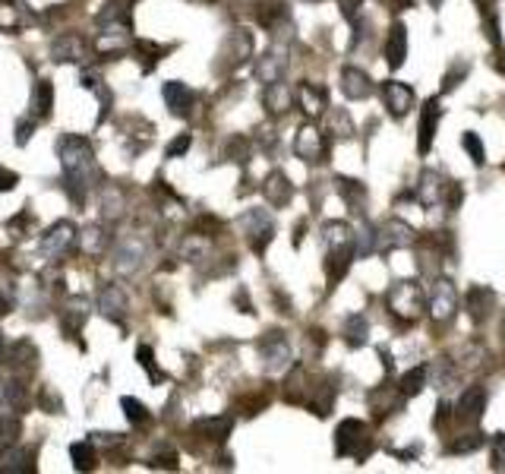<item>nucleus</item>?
<instances>
[{
  "label": "nucleus",
  "instance_id": "obj_1",
  "mask_svg": "<svg viewBox=\"0 0 505 474\" xmlns=\"http://www.w3.org/2000/svg\"><path fill=\"white\" fill-rule=\"evenodd\" d=\"M57 152H60V168H64V180H66V190H70L73 202H83L92 178H98V165H95L89 139L64 137Z\"/></svg>",
  "mask_w": 505,
  "mask_h": 474
},
{
  "label": "nucleus",
  "instance_id": "obj_2",
  "mask_svg": "<svg viewBox=\"0 0 505 474\" xmlns=\"http://www.w3.org/2000/svg\"><path fill=\"white\" fill-rule=\"evenodd\" d=\"M388 310L392 316H398L401 323H414L420 320V313L427 310V301H423V291L417 282H398L388 288Z\"/></svg>",
  "mask_w": 505,
  "mask_h": 474
},
{
  "label": "nucleus",
  "instance_id": "obj_3",
  "mask_svg": "<svg viewBox=\"0 0 505 474\" xmlns=\"http://www.w3.org/2000/svg\"><path fill=\"white\" fill-rule=\"evenodd\" d=\"M335 452L338 456H354L357 462H363L373 452V439L367 433V424L357 421V417L341 421L338 430H335Z\"/></svg>",
  "mask_w": 505,
  "mask_h": 474
},
{
  "label": "nucleus",
  "instance_id": "obj_4",
  "mask_svg": "<svg viewBox=\"0 0 505 474\" xmlns=\"http://www.w3.org/2000/svg\"><path fill=\"white\" fill-rule=\"evenodd\" d=\"M294 152H297V158L309 161V165L328 161V133L319 130V127H313V124L300 127V133L294 137Z\"/></svg>",
  "mask_w": 505,
  "mask_h": 474
},
{
  "label": "nucleus",
  "instance_id": "obj_5",
  "mask_svg": "<svg viewBox=\"0 0 505 474\" xmlns=\"http://www.w3.org/2000/svg\"><path fill=\"white\" fill-rule=\"evenodd\" d=\"M427 310H429V316H433L436 323H452V316L458 313V291H455V284L448 279L433 282Z\"/></svg>",
  "mask_w": 505,
  "mask_h": 474
},
{
  "label": "nucleus",
  "instance_id": "obj_6",
  "mask_svg": "<svg viewBox=\"0 0 505 474\" xmlns=\"http://www.w3.org/2000/svg\"><path fill=\"white\" fill-rule=\"evenodd\" d=\"M240 228H244L246 234H250V243H253V250L256 253H266V247L272 243V237H275V225H272V219H268L262 209H250V212L240 219Z\"/></svg>",
  "mask_w": 505,
  "mask_h": 474
},
{
  "label": "nucleus",
  "instance_id": "obj_7",
  "mask_svg": "<svg viewBox=\"0 0 505 474\" xmlns=\"http://www.w3.org/2000/svg\"><path fill=\"white\" fill-rule=\"evenodd\" d=\"M414 241H417L414 228H410V225H404V221H398V219H392V221H386L382 228H376V250H379V253H388V250L410 247Z\"/></svg>",
  "mask_w": 505,
  "mask_h": 474
},
{
  "label": "nucleus",
  "instance_id": "obj_8",
  "mask_svg": "<svg viewBox=\"0 0 505 474\" xmlns=\"http://www.w3.org/2000/svg\"><path fill=\"white\" fill-rule=\"evenodd\" d=\"M259 354L262 361H266L268 370H285L287 361H291V348H287V338L281 335L278 329L266 332V335L259 338Z\"/></svg>",
  "mask_w": 505,
  "mask_h": 474
},
{
  "label": "nucleus",
  "instance_id": "obj_9",
  "mask_svg": "<svg viewBox=\"0 0 505 474\" xmlns=\"http://www.w3.org/2000/svg\"><path fill=\"white\" fill-rule=\"evenodd\" d=\"M98 310L101 316H107L111 323L124 326L126 323V310H130V301H126V291L120 284H105L98 291Z\"/></svg>",
  "mask_w": 505,
  "mask_h": 474
},
{
  "label": "nucleus",
  "instance_id": "obj_10",
  "mask_svg": "<svg viewBox=\"0 0 505 474\" xmlns=\"http://www.w3.org/2000/svg\"><path fill=\"white\" fill-rule=\"evenodd\" d=\"M439 120H442V108H439V98H427L420 108V130H417V149L423 155L433 149V139H436V130H439Z\"/></svg>",
  "mask_w": 505,
  "mask_h": 474
},
{
  "label": "nucleus",
  "instance_id": "obj_11",
  "mask_svg": "<svg viewBox=\"0 0 505 474\" xmlns=\"http://www.w3.org/2000/svg\"><path fill=\"white\" fill-rule=\"evenodd\" d=\"M382 101H386V111L401 120L414 108V89L398 79H388V83H382Z\"/></svg>",
  "mask_w": 505,
  "mask_h": 474
},
{
  "label": "nucleus",
  "instance_id": "obj_12",
  "mask_svg": "<svg viewBox=\"0 0 505 474\" xmlns=\"http://www.w3.org/2000/svg\"><path fill=\"white\" fill-rule=\"evenodd\" d=\"M455 411H458V421L480 424L483 411H487V389H483V386H470V389H464L461 398H458V405H455Z\"/></svg>",
  "mask_w": 505,
  "mask_h": 474
},
{
  "label": "nucleus",
  "instance_id": "obj_13",
  "mask_svg": "<svg viewBox=\"0 0 505 474\" xmlns=\"http://www.w3.org/2000/svg\"><path fill=\"white\" fill-rule=\"evenodd\" d=\"M285 67H287V47L272 45L256 60V76H259V83H275V79L285 76Z\"/></svg>",
  "mask_w": 505,
  "mask_h": 474
},
{
  "label": "nucleus",
  "instance_id": "obj_14",
  "mask_svg": "<svg viewBox=\"0 0 505 474\" xmlns=\"http://www.w3.org/2000/svg\"><path fill=\"white\" fill-rule=\"evenodd\" d=\"M417 200L423 206H439L446 200V178L439 171H433V168L420 171V178H417Z\"/></svg>",
  "mask_w": 505,
  "mask_h": 474
},
{
  "label": "nucleus",
  "instance_id": "obj_15",
  "mask_svg": "<svg viewBox=\"0 0 505 474\" xmlns=\"http://www.w3.org/2000/svg\"><path fill=\"white\" fill-rule=\"evenodd\" d=\"M341 95H345L347 101L369 98V95H373V79L363 70H357V67H345V70H341Z\"/></svg>",
  "mask_w": 505,
  "mask_h": 474
},
{
  "label": "nucleus",
  "instance_id": "obj_16",
  "mask_svg": "<svg viewBox=\"0 0 505 474\" xmlns=\"http://www.w3.org/2000/svg\"><path fill=\"white\" fill-rule=\"evenodd\" d=\"M85 313H89V301H85L83 294H73V297H66V304H64V310H60V326H64V332L70 338H76V332L83 329V323H85Z\"/></svg>",
  "mask_w": 505,
  "mask_h": 474
},
{
  "label": "nucleus",
  "instance_id": "obj_17",
  "mask_svg": "<svg viewBox=\"0 0 505 474\" xmlns=\"http://www.w3.org/2000/svg\"><path fill=\"white\" fill-rule=\"evenodd\" d=\"M73 241H76V228H73V221H57V225L42 237V250H44V256H60V253L70 250Z\"/></svg>",
  "mask_w": 505,
  "mask_h": 474
},
{
  "label": "nucleus",
  "instance_id": "obj_18",
  "mask_svg": "<svg viewBox=\"0 0 505 474\" xmlns=\"http://www.w3.org/2000/svg\"><path fill=\"white\" fill-rule=\"evenodd\" d=\"M354 243H347V247H328L326 253V275H328V284H338L341 279L347 275V269H351L354 262Z\"/></svg>",
  "mask_w": 505,
  "mask_h": 474
},
{
  "label": "nucleus",
  "instance_id": "obj_19",
  "mask_svg": "<svg viewBox=\"0 0 505 474\" xmlns=\"http://www.w3.org/2000/svg\"><path fill=\"white\" fill-rule=\"evenodd\" d=\"M143 260H145L143 241H126L124 247L114 253V269H117L120 275H133V272L143 269Z\"/></svg>",
  "mask_w": 505,
  "mask_h": 474
},
{
  "label": "nucleus",
  "instance_id": "obj_20",
  "mask_svg": "<svg viewBox=\"0 0 505 474\" xmlns=\"http://www.w3.org/2000/svg\"><path fill=\"white\" fill-rule=\"evenodd\" d=\"M262 196L268 200V206L285 209L287 202H291V196H294V184L281 171H272L266 178V184H262Z\"/></svg>",
  "mask_w": 505,
  "mask_h": 474
},
{
  "label": "nucleus",
  "instance_id": "obj_21",
  "mask_svg": "<svg viewBox=\"0 0 505 474\" xmlns=\"http://www.w3.org/2000/svg\"><path fill=\"white\" fill-rule=\"evenodd\" d=\"M496 310V294L487 284H474L468 291V313L474 323H487V316Z\"/></svg>",
  "mask_w": 505,
  "mask_h": 474
},
{
  "label": "nucleus",
  "instance_id": "obj_22",
  "mask_svg": "<svg viewBox=\"0 0 505 474\" xmlns=\"http://www.w3.org/2000/svg\"><path fill=\"white\" fill-rule=\"evenodd\" d=\"M297 101L309 117H319V114L328 111V92L316 83H300L297 86Z\"/></svg>",
  "mask_w": 505,
  "mask_h": 474
},
{
  "label": "nucleus",
  "instance_id": "obj_23",
  "mask_svg": "<svg viewBox=\"0 0 505 474\" xmlns=\"http://www.w3.org/2000/svg\"><path fill=\"white\" fill-rule=\"evenodd\" d=\"M262 105H266L268 114H287L294 108V92L287 89L281 79L275 83H266V92H262Z\"/></svg>",
  "mask_w": 505,
  "mask_h": 474
},
{
  "label": "nucleus",
  "instance_id": "obj_24",
  "mask_svg": "<svg viewBox=\"0 0 505 474\" xmlns=\"http://www.w3.org/2000/svg\"><path fill=\"white\" fill-rule=\"evenodd\" d=\"M386 60H388V67H392V70H398L404 60H408V29H404V23H395L392 29H388Z\"/></svg>",
  "mask_w": 505,
  "mask_h": 474
},
{
  "label": "nucleus",
  "instance_id": "obj_25",
  "mask_svg": "<svg viewBox=\"0 0 505 474\" xmlns=\"http://www.w3.org/2000/svg\"><path fill=\"white\" fill-rule=\"evenodd\" d=\"M4 364H10V367H16V370H35V364H38V348L32 342H16V345H10V348H4Z\"/></svg>",
  "mask_w": 505,
  "mask_h": 474
},
{
  "label": "nucleus",
  "instance_id": "obj_26",
  "mask_svg": "<svg viewBox=\"0 0 505 474\" xmlns=\"http://www.w3.org/2000/svg\"><path fill=\"white\" fill-rule=\"evenodd\" d=\"M161 95H165L171 114H177V117H186V114H190V108H193V101H196V95L186 89L184 83H165Z\"/></svg>",
  "mask_w": 505,
  "mask_h": 474
},
{
  "label": "nucleus",
  "instance_id": "obj_27",
  "mask_svg": "<svg viewBox=\"0 0 505 474\" xmlns=\"http://www.w3.org/2000/svg\"><path fill=\"white\" fill-rule=\"evenodd\" d=\"M126 45H130V25L126 23L107 25V29L101 32V38H98V51L101 54H120Z\"/></svg>",
  "mask_w": 505,
  "mask_h": 474
},
{
  "label": "nucleus",
  "instance_id": "obj_28",
  "mask_svg": "<svg viewBox=\"0 0 505 474\" xmlns=\"http://www.w3.org/2000/svg\"><path fill=\"white\" fill-rule=\"evenodd\" d=\"M0 405L10 411H23L29 405V389L19 379H0Z\"/></svg>",
  "mask_w": 505,
  "mask_h": 474
},
{
  "label": "nucleus",
  "instance_id": "obj_29",
  "mask_svg": "<svg viewBox=\"0 0 505 474\" xmlns=\"http://www.w3.org/2000/svg\"><path fill=\"white\" fill-rule=\"evenodd\" d=\"M0 471H6V474L35 471V456H32L29 449H6V452H0Z\"/></svg>",
  "mask_w": 505,
  "mask_h": 474
},
{
  "label": "nucleus",
  "instance_id": "obj_30",
  "mask_svg": "<svg viewBox=\"0 0 505 474\" xmlns=\"http://www.w3.org/2000/svg\"><path fill=\"white\" fill-rule=\"evenodd\" d=\"M345 342L351 348H363L369 342V320L363 313H351L345 320Z\"/></svg>",
  "mask_w": 505,
  "mask_h": 474
},
{
  "label": "nucleus",
  "instance_id": "obj_31",
  "mask_svg": "<svg viewBox=\"0 0 505 474\" xmlns=\"http://www.w3.org/2000/svg\"><path fill=\"white\" fill-rule=\"evenodd\" d=\"M234 421L231 417H202V421L193 424L196 433H206V439H215V443H225L227 433H231Z\"/></svg>",
  "mask_w": 505,
  "mask_h": 474
},
{
  "label": "nucleus",
  "instance_id": "obj_32",
  "mask_svg": "<svg viewBox=\"0 0 505 474\" xmlns=\"http://www.w3.org/2000/svg\"><path fill=\"white\" fill-rule=\"evenodd\" d=\"M83 51H85V45L79 35H60L51 47L54 60H83Z\"/></svg>",
  "mask_w": 505,
  "mask_h": 474
},
{
  "label": "nucleus",
  "instance_id": "obj_33",
  "mask_svg": "<svg viewBox=\"0 0 505 474\" xmlns=\"http://www.w3.org/2000/svg\"><path fill=\"white\" fill-rule=\"evenodd\" d=\"M427 379H429V367H410L408 374L401 376V383H398L401 395H404V398L420 395V392L427 389Z\"/></svg>",
  "mask_w": 505,
  "mask_h": 474
},
{
  "label": "nucleus",
  "instance_id": "obj_34",
  "mask_svg": "<svg viewBox=\"0 0 505 474\" xmlns=\"http://www.w3.org/2000/svg\"><path fill=\"white\" fill-rule=\"evenodd\" d=\"M322 241H326V247H347V243H354V228L345 221H326Z\"/></svg>",
  "mask_w": 505,
  "mask_h": 474
},
{
  "label": "nucleus",
  "instance_id": "obj_35",
  "mask_svg": "<svg viewBox=\"0 0 505 474\" xmlns=\"http://www.w3.org/2000/svg\"><path fill=\"white\" fill-rule=\"evenodd\" d=\"M70 458H73V468L76 471H92L98 465V456H95V443H73L70 446Z\"/></svg>",
  "mask_w": 505,
  "mask_h": 474
},
{
  "label": "nucleus",
  "instance_id": "obj_36",
  "mask_svg": "<svg viewBox=\"0 0 505 474\" xmlns=\"http://www.w3.org/2000/svg\"><path fill=\"white\" fill-rule=\"evenodd\" d=\"M328 139L332 137H345V139H351L354 137V120H351V114L345 111V108H335V111H328Z\"/></svg>",
  "mask_w": 505,
  "mask_h": 474
},
{
  "label": "nucleus",
  "instance_id": "obj_37",
  "mask_svg": "<svg viewBox=\"0 0 505 474\" xmlns=\"http://www.w3.org/2000/svg\"><path fill=\"white\" fill-rule=\"evenodd\" d=\"M335 184H338V193L345 196V202H351L357 212H360V209H363V200H367V187H363L360 180H354V178H338Z\"/></svg>",
  "mask_w": 505,
  "mask_h": 474
},
{
  "label": "nucleus",
  "instance_id": "obj_38",
  "mask_svg": "<svg viewBox=\"0 0 505 474\" xmlns=\"http://www.w3.org/2000/svg\"><path fill=\"white\" fill-rule=\"evenodd\" d=\"M32 108H35V117H48L51 108H54V86L48 79H42V83L35 86V101H32Z\"/></svg>",
  "mask_w": 505,
  "mask_h": 474
},
{
  "label": "nucleus",
  "instance_id": "obj_39",
  "mask_svg": "<svg viewBox=\"0 0 505 474\" xmlns=\"http://www.w3.org/2000/svg\"><path fill=\"white\" fill-rule=\"evenodd\" d=\"M120 212H124V190L107 187L105 196H101V215L105 219H120Z\"/></svg>",
  "mask_w": 505,
  "mask_h": 474
},
{
  "label": "nucleus",
  "instance_id": "obj_40",
  "mask_svg": "<svg viewBox=\"0 0 505 474\" xmlns=\"http://www.w3.org/2000/svg\"><path fill=\"white\" fill-rule=\"evenodd\" d=\"M461 146H464V152L470 155V161H474L477 168H483V165H487V149H483V139L477 137L474 130H468V133H464V137H461Z\"/></svg>",
  "mask_w": 505,
  "mask_h": 474
},
{
  "label": "nucleus",
  "instance_id": "obj_41",
  "mask_svg": "<svg viewBox=\"0 0 505 474\" xmlns=\"http://www.w3.org/2000/svg\"><path fill=\"white\" fill-rule=\"evenodd\" d=\"M120 408L126 411V417H130L133 424H149L152 421V415H149V408H145L139 398H130V395H124L120 398Z\"/></svg>",
  "mask_w": 505,
  "mask_h": 474
},
{
  "label": "nucleus",
  "instance_id": "obj_42",
  "mask_svg": "<svg viewBox=\"0 0 505 474\" xmlns=\"http://www.w3.org/2000/svg\"><path fill=\"white\" fill-rule=\"evenodd\" d=\"M483 443H487V439H483V433H468V437H461V439H455V443H448L446 452H452V456H464V452H477Z\"/></svg>",
  "mask_w": 505,
  "mask_h": 474
},
{
  "label": "nucleus",
  "instance_id": "obj_43",
  "mask_svg": "<svg viewBox=\"0 0 505 474\" xmlns=\"http://www.w3.org/2000/svg\"><path fill=\"white\" fill-rule=\"evenodd\" d=\"M19 430H23V427H19L16 417H4V415H0V452H6L13 443H16Z\"/></svg>",
  "mask_w": 505,
  "mask_h": 474
},
{
  "label": "nucleus",
  "instance_id": "obj_44",
  "mask_svg": "<svg viewBox=\"0 0 505 474\" xmlns=\"http://www.w3.org/2000/svg\"><path fill=\"white\" fill-rule=\"evenodd\" d=\"M23 25V10H19V4H0V29L13 32Z\"/></svg>",
  "mask_w": 505,
  "mask_h": 474
},
{
  "label": "nucleus",
  "instance_id": "obj_45",
  "mask_svg": "<svg viewBox=\"0 0 505 474\" xmlns=\"http://www.w3.org/2000/svg\"><path fill=\"white\" fill-rule=\"evenodd\" d=\"M79 243H83V250L89 256H101V250H105V234L98 231V228H89V231H85L83 237H79Z\"/></svg>",
  "mask_w": 505,
  "mask_h": 474
},
{
  "label": "nucleus",
  "instance_id": "obj_46",
  "mask_svg": "<svg viewBox=\"0 0 505 474\" xmlns=\"http://www.w3.org/2000/svg\"><path fill=\"white\" fill-rule=\"evenodd\" d=\"M256 16H259V23H262V25H268V29H272V25L278 23V19H285V16H287V10H285L281 4H262Z\"/></svg>",
  "mask_w": 505,
  "mask_h": 474
},
{
  "label": "nucleus",
  "instance_id": "obj_47",
  "mask_svg": "<svg viewBox=\"0 0 505 474\" xmlns=\"http://www.w3.org/2000/svg\"><path fill=\"white\" fill-rule=\"evenodd\" d=\"M227 158H231V161H240V165H244V161L250 158V139L234 137L231 142H227Z\"/></svg>",
  "mask_w": 505,
  "mask_h": 474
},
{
  "label": "nucleus",
  "instance_id": "obj_48",
  "mask_svg": "<svg viewBox=\"0 0 505 474\" xmlns=\"http://www.w3.org/2000/svg\"><path fill=\"white\" fill-rule=\"evenodd\" d=\"M136 357H139V364H143V367L149 370V376L155 379V383H158V379H165V374H161V370H155V354H152L149 345H143V348L136 351Z\"/></svg>",
  "mask_w": 505,
  "mask_h": 474
},
{
  "label": "nucleus",
  "instance_id": "obj_49",
  "mask_svg": "<svg viewBox=\"0 0 505 474\" xmlns=\"http://www.w3.org/2000/svg\"><path fill=\"white\" fill-rule=\"evenodd\" d=\"M433 374H436V383H439V386L455 383V370H452V364H448L446 357H439V361L433 364Z\"/></svg>",
  "mask_w": 505,
  "mask_h": 474
},
{
  "label": "nucleus",
  "instance_id": "obj_50",
  "mask_svg": "<svg viewBox=\"0 0 505 474\" xmlns=\"http://www.w3.org/2000/svg\"><path fill=\"white\" fill-rule=\"evenodd\" d=\"M190 146H193V137H190V133H180V137L174 139L171 146H167V152H165V155H167V158H177V155H184Z\"/></svg>",
  "mask_w": 505,
  "mask_h": 474
},
{
  "label": "nucleus",
  "instance_id": "obj_51",
  "mask_svg": "<svg viewBox=\"0 0 505 474\" xmlns=\"http://www.w3.org/2000/svg\"><path fill=\"white\" fill-rule=\"evenodd\" d=\"M464 73H468V67H464V64H458L452 73H446V76H442V92H452L455 86L464 79Z\"/></svg>",
  "mask_w": 505,
  "mask_h": 474
},
{
  "label": "nucleus",
  "instance_id": "obj_52",
  "mask_svg": "<svg viewBox=\"0 0 505 474\" xmlns=\"http://www.w3.org/2000/svg\"><path fill=\"white\" fill-rule=\"evenodd\" d=\"M493 468H505V433L493 439Z\"/></svg>",
  "mask_w": 505,
  "mask_h": 474
},
{
  "label": "nucleus",
  "instance_id": "obj_53",
  "mask_svg": "<svg viewBox=\"0 0 505 474\" xmlns=\"http://www.w3.org/2000/svg\"><path fill=\"white\" fill-rule=\"evenodd\" d=\"M360 6H363V0H338V10H341V16L345 19L360 16Z\"/></svg>",
  "mask_w": 505,
  "mask_h": 474
},
{
  "label": "nucleus",
  "instance_id": "obj_54",
  "mask_svg": "<svg viewBox=\"0 0 505 474\" xmlns=\"http://www.w3.org/2000/svg\"><path fill=\"white\" fill-rule=\"evenodd\" d=\"M16 184H19V174H16V171H6V168H0V193L13 190Z\"/></svg>",
  "mask_w": 505,
  "mask_h": 474
},
{
  "label": "nucleus",
  "instance_id": "obj_55",
  "mask_svg": "<svg viewBox=\"0 0 505 474\" xmlns=\"http://www.w3.org/2000/svg\"><path fill=\"white\" fill-rule=\"evenodd\" d=\"M487 29H489V42L496 47H502V35H499V19L496 16H487Z\"/></svg>",
  "mask_w": 505,
  "mask_h": 474
},
{
  "label": "nucleus",
  "instance_id": "obj_56",
  "mask_svg": "<svg viewBox=\"0 0 505 474\" xmlns=\"http://www.w3.org/2000/svg\"><path fill=\"white\" fill-rule=\"evenodd\" d=\"M448 417H452V405H448V402H439V405H436L433 427H442V421H448Z\"/></svg>",
  "mask_w": 505,
  "mask_h": 474
},
{
  "label": "nucleus",
  "instance_id": "obj_57",
  "mask_svg": "<svg viewBox=\"0 0 505 474\" xmlns=\"http://www.w3.org/2000/svg\"><path fill=\"white\" fill-rule=\"evenodd\" d=\"M155 468H167V471H174V468H177V456H174V452H167V456H155Z\"/></svg>",
  "mask_w": 505,
  "mask_h": 474
},
{
  "label": "nucleus",
  "instance_id": "obj_58",
  "mask_svg": "<svg viewBox=\"0 0 505 474\" xmlns=\"http://www.w3.org/2000/svg\"><path fill=\"white\" fill-rule=\"evenodd\" d=\"M29 137H32V124H29V120H19V124H16V142H19V146H25Z\"/></svg>",
  "mask_w": 505,
  "mask_h": 474
},
{
  "label": "nucleus",
  "instance_id": "obj_59",
  "mask_svg": "<svg viewBox=\"0 0 505 474\" xmlns=\"http://www.w3.org/2000/svg\"><path fill=\"white\" fill-rule=\"evenodd\" d=\"M234 301H237L240 307H244V313H253V307H250V297H246L244 291H237V297H234Z\"/></svg>",
  "mask_w": 505,
  "mask_h": 474
},
{
  "label": "nucleus",
  "instance_id": "obj_60",
  "mask_svg": "<svg viewBox=\"0 0 505 474\" xmlns=\"http://www.w3.org/2000/svg\"><path fill=\"white\" fill-rule=\"evenodd\" d=\"M388 4V10H404V6H410L414 0H386Z\"/></svg>",
  "mask_w": 505,
  "mask_h": 474
},
{
  "label": "nucleus",
  "instance_id": "obj_61",
  "mask_svg": "<svg viewBox=\"0 0 505 474\" xmlns=\"http://www.w3.org/2000/svg\"><path fill=\"white\" fill-rule=\"evenodd\" d=\"M433 4H436V6H439V0H433Z\"/></svg>",
  "mask_w": 505,
  "mask_h": 474
},
{
  "label": "nucleus",
  "instance_id": "obj_62",
  "mask_svg": "<svg viewBox=\"0 0 505 474\" xmlns=\"http://www.w3.org/2000/svg\"><path fill=\"white\" fill-rule=\"evenodd\" d=\"M133 4H136V0H133Z\"/></svg>",
  "mask_w": 505,
  "mask_h": 474
}]
</instances>
